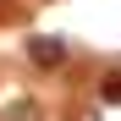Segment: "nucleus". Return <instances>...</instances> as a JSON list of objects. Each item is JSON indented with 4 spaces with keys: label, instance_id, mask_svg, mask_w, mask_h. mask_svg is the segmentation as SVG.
<instances>
[{
    "label": "nucleus",
    "instance_id": "f257e3e1",
    "mask_svg": "<svg viewBox=\"0 0 121 121\" xmlns=\"http://www.w3.org/2000/svg\"><path fill=\"white\" fill-rule=\"evenodd\" d=\"M28 60H33V66H60V60H66V44H60V39H33V44H28Z\"/></svg>",
    "mask_w": 121,
    "mask_h": 121
},
{
    "label": "nucleus",
    "instance_id": "f03ea898",
    "mask_svg": "<svg viewBox=\"0 0 121 121\" xmlns=\"http://www.w3.org/2000/svg\"><path fill=\"white\" fill-rule=\"evenodd\" d=\"M0 121H39V99H11L0 110Z\"/></svg>",
    "mask_w": 121,
    "mask_h": 121
},
{
    "label": "nucleus",
    "instance_id": "7ed1b4c3",
    "mask_svg": "<svg viewBox=\"0 0 121 121\" xmlns=\"http://www.w3.org/2000/svg\"><path fill=\"white\" fill-rule=\"evenodd\" d=\"M99 99H105V105H121V72H110L105 83H99Z\"/></svg>",
    "mask_w": 121,
    "mask_h": 121
}]
</instances>
